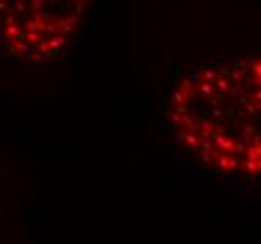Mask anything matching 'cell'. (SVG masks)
<instances>
[{"instance_id":"1","label":"cell","mask_w":261,"mask_h":244,"mask_svg":"<svg viewBox=\"0 0 261 244\" xmlns=\"http://www.w3.org/2000/svg\"><path fill=\"white\" fill-rule=\"evenodd\" d=\"M259 68H205L173 100V122L190 149L222 173L259 171Z\"/></svg>"},{"instance_id":"2","label":"cell","mask_w":261,"mask_h":244,"mask_svg":"<svg viewBox=\"0 0 261 244\" xmlns=\"http://www.w3.org/2000/svg\"><path fill=\"white\" fill-rule=\"evenodd\" d=\"M83 2H0L2 32L17 57L38 62L59 55L83 13Z\"/></svg>"}]
</instances>
